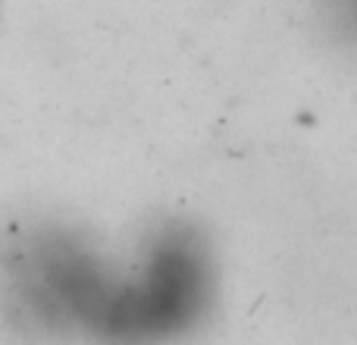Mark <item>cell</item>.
I'll list each match as a JSON object with an SVG mask.
<instances>
[{
  "mask_svg": "<svg viewBox=\"0 0 357 345\" xmlns=\"http://www.w3.org/2000/svg\"><path fill=\"white\" fill-rule=\"evenodd\" d=\"M317 10L329 31L357 44V0H317Z\"/></svg>",
  "mask_w": 357,
  "mask_h": 345,
  "instance_id": "cell-1",
  "label": "cell"
}]
</instances>
